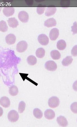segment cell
Masks as SVG:
<instances>
[{
    "mask_svg": "<svg viewBox=\"0 0 77 127\" xmlns=\"http://www.w3.org/2000/svg\"><path fill=\"white\" fill-rule=\"evenodd\" d=\"M8 118L11 122H16L19 119V115L17 112L15 110H11L8 113Z\"/></svg>",
    "mask_w": 77,
    "mask_h": 127,
    "instance_id": "cell-1",
    "label": "cell"
},
{
    "mask_svg": "<svg viewBox=\"0 0 77 127\" xmlns=\"http://www.w3.org/2000/svg\"><path fill=\"white\" fill-rule=\"evenodd\" d=\"M59 103V99L56 96L52 97L48 100V105L50 107L52 108H55L58 107Z\"/></svg>",
    "mask_w": 77,
    "mask_h": 127,
    "instance_id": "cell-2",
    "label": "cell"
},
{
    "mask_svg": "<svg viewBox=\"0 0 77 127\" xmlns=\"http://www.w3.org/2000/svg\"><path fill=\"white\" fill-rule=\"evenodd\" d=\"M27 48L28 44L26 42L22 41L18 43L16 46V50L18 52L22 53L25 51Z\"/></svg>",
    "mask_w": 77,
    "mask_h": 127,
    "instance_id": "cell-3",
    "label": "cell"
},
{
    "mask_svg": "<svg viewBox=\"0 0 77 127\" xmlns=\"http://www.w3.org/2000/svg\"><path fill=\"white\" fill-rule=\"evenodd\" d=\"M45 68L48 70L51 71H55L57 68V65L55 62L49 61L47 62L45 64Z\"/></svg>",
    "mask_w": 77,
    "mask_h": 127,
    "instance_id": "cell-4",
    "label": "cell"
},
{
    "mask_svg": "<svg viewBox=\"0 0 77 127\" xmlns=\"http://www.w3.org/2000/svg\"><path fill=\"white\" fill-rule=\"evenodd\" d=\"M18 18L21 22L26 23L29 20V16L28 13L26 11H21L19 13Z\"/></svg>",
    "mask_w": 77,
    "mask_h": 127,
    "instance_id": "cell-5",
    "label": "cell"
},
{
    "mask_svg": "<svg viewBox=\"0 0 77 127\" xmlns=\"http://www.w3.org/2000/svg\"><path fill=\"white\" fill-rule=\"evenodd\" d=\"M38 42L43 46H46L49 42V39L46 35L42 34L38 36Z\"/></svg>",
    "mask_w": 77,
    "mask_h": 127,
    "instance_id": "cell-6",
    "label": "cell"
},
{
    "mask_svg": "<svg viewBox=\"0 0 77 127\" xmlns=\"http://www.w3.org/2000/svg\"><path fill=\"white\" fill-rule=\"evenodd\" d=\"M59 35V30L57 28H53L50 32L49 34L50 39L52 41L56 40L58 37Z\"/></svg>",
    "mask_w": 77,
    "mask_h": 127,
    "instance_id": "cell-7",
    "label": "cell"
},
{
    "mask_svg": "<svg viewBox=\"0 0 77 127\" xmlns=\"http://www.w3.org/2000/svg\"><path fill=\"white\" fill-rule=\"evenodd\" d=\"M15 9L13 7H5L3 8V12L7 17L12 16L15 13Z\"/></svg>",
    "mask_w": 77,
    "mask_h": 127,
    "instance_id": "cell-8",
    "label": "cell"
},
{
    "mask_svg": "<svg viewBox=\"0 0 77 127\" xmlns=\"http://www.w3.org/2000/svg\"><path fill=\"white\" fill-rule=\"evenodd\" d=\"M6 42L7 44L11 45L14 44L16 41V37L15 35L10 34L7 35L5 37Z\"/></svg>",
    "mask_w": 77,
    "mask_h": 127,
    "instance_id": "cell-9",
    "label": "cell"
},
{
    "mask_svg": "<svg viewBox=\"0 0 77 127\" xmlns=\"http://www.w3.org/2000/svg\"><path fill=\"white\" fill-rule=\"evenodd\" d=\"M11 102L9 98L6 96H3L0 99V104L5 108H7L10 106Z\"/></svg>",
    "mask_w": 77,
    "mask_h": 127,
    "instance_id": "cell-10",
    "label": "cell"
},
{
    "mask_svg": "<svg viewBox=\"0 0 77 127\" xmlns=\"http://www.w3.org/2000/svg\"><path fill=\"white\" fill-rule=\"evenodd\" d=\"M57 122L58 125L61 127H66L68 125V122L66 119L62 116L58 117L57 118Z\"/></svg>",
    "mask_w": 77,
    "mask_h": 127,
    "instance_id": "cell-11",
    "label": "cell"
},
{
    "mask_svg": "<svg viewBox=\"0 0 77 127\" xmlns=\"http://www.w3.org/2000/svg\"><path fill=\"white\" fill-rule=\"evenodd\" d=\"M44 116L45 118L47 119L51 120L55 118V113L53 110L50 109H47L45 111Z\"/></svg>",
    "mask_w": 77,
    "mask_h": 127,
    "instance_id": "cell-12",
    "label": "cell"
},
{
    "mask_svg": "<svg viewBox=\"0 0 77 127\" xmlns=\"http://www.w3.org/2000/svg\"><path fill=\"white\" fill-rule=\"evenodd\" d=\"M7 21L9 26L13 28L17 27L19 25L18 21L15 18H9Z\"/></svg>",
    "mask_w": 77,
    "mask_h": 127,
    "instance_id": "cell-13",
    "label": "cell"
},
{
    "mask_svg": "<svg viewBox=\"0 0 77 127\" xmlns=\"http://www.w3.org/2000/svg\"><path fill=\"white\" fill-rule=\"evenodd\" d=\"M57 25L56 20L54 18H49L45 22L44 25L45 26L48 28L53 27L56 26Z\"/></svg>",
    "mask_w": 77,
    "mask_h": 127,
    "instance_id": "cell-14",
    "label": "cell"
},
{
    "mask_svg": "<svg viewBox=\"0 0 77 127\" xmlns=\"http://www.w3.org/2000/svg\"><path fill=\"white\" fill-rule=\"evenodd\" d=\"M73 61V59L71 56H68L63 60L62 64L63 66H68L71 64Z\"/></svg>",
    "mask_w": 77,
    "mask_h": 127,
    "instance_id": "cell-15",
    "label": "cell"
},
{
    "mask_svg": "<svg viewBox=\"0 0 77 127\" xmlns=\"http://www.w3.org/2000/svg\"><path fill=\"white\" fill-rule=\"evenodd\" d=\"M9 93L12 96H14L17 95L19 93L17 87L14 85L11 86L9 88Z\"/></svg>",
    "mask_w": 77,
    "mask_h": 127,
    "instance_id": "cell-16",
    "label": "cell"
},
{
    "mask_svg": "<svg viewBox=\"0 0 77 127\" xmlns=\"http://www.w3.org/2000/svg\"><path fill=\"white\" fill-rule=\"evenodd\" d=\"M66 43L63 40H60L58 41L57 43V47L58 49L60 51H62L64 50L66 48Z\"/></svg>",
    "mask_w": 77,
    "mask_h": 127,
    "instance_id": "cell-17",
    "label": "cell"
},
{
    "mask_svg": "<svg viewBox=\"0 0 77 127\" xmlns=\"http://www.w3.org/2000/svg\"><path fill=\"white\" fill-rule=\"evenodd\" d=\"M57 11V9L55 7H48L47 8L45 15L46 16H49L53 15Z\"/></svg>",
    "mask_w": 77,
    "mask_h": 127,
    "instance_id": "cell-18",
    "label": "cell"
},
{
    "mask_svg": "<svg viewBox=\"0 0 77 127\" xmlns=\"http://www.w3.org/2000/svg\"><path fill=\"white\" fill-rule=\"evenodd\" d=\"M51 56L53 59L58 60L61 58V55L57 50H54L51 52Z\"/></svg>",
    "mask_w": 77,
    "mask_h": 127,
    "instance_id": "cell-19",
    "label": "cell"
},
{
    "mask_svg": "<svg viewBox=\"0 0 77 127\" xmlns=\"http://www.w3.org/2000/svg\"><path fill=\"white\" fill-rule=\"evenodd\" d=\"M28 64L33 66L36 64L37 63V59L36 57L33 56H28L27 60Z\"/></svg>",
    "mask_w": 77,
    "mask_h": 127,
    "instance_id": "cell-20",
    "label": "cell"
},
{
    "mask_svg": "<svg viewBox=\"0 0 77 127\" xmlns=\"http://www.w3.org/2000/svg\"><path fill=\"white\" fill-rule=\"evenodd\" d=\"M33 113L35 117L38 119H40L42 117V112L38 108H35L33 110Z\"/></svg>",
    "mask_w": 77,
    "mask_h": 127,
    "instance_id": "cell-21",
    "label": "cell"
},
{
    "mask_svg": "<svg viewBox=\"0 0 77 127\" xmlns=\"http://www.w3.org/2000/svg\"><path fill=\"white\" fill-rule=\"evenodd\" d=\"M45 51L43 48H39L37 50L36 55L38 58H41L44 57L45 55Z\"/></svg>",
    "mask_w": 77,
    "mask_h": 127,
    "instance_id": "cell-22",
    "label": "cell"
},
{
    "mask_svg": "<svg viewBox=\"0 0 77 127\" xmlns=\"http://www.w3.org/2000/svg\"><path fill=\"white\" fill-rule=\"evenodd\" d=\"M8 27L5 21L2 20L0 21V31L2 32H6L7 31Z\"/></svg>",
    "mask_w": 77,
    "mask_h": 127,
    "instance_id": "cell-23",
    "label": "cell"
},
{
    "mask_svg": "<svg viewBox=\"0 0 77 127\" xmlns=\"http://www.w3.org/2000/svg\"><path fill=\"white\" fill-rule=\"evenodd\" d=\"M26 105L24 101H21L19 103L18 108V111L19 113H22L24 112L25 109Z\"/></svg>",
    "mask_w": 77,
    "mask_h": 127,
    "instance_id": "cell-24",
    "label": "cell"
},
{
    "mask_svg": "<svg viewBox=\"0 0 77 127\" xmlns=\"http://www.w3.org/2000/svg\"><path fill=\"white\" fill-rule=\"evenodd\" d=\"M71 2L69 1H60V4L63 7H67L70 6Z\"/></svg>",
    "mask_w": 77,
    "mask_h": 127,
    "instance_id": "cell-25",
    "label": "cell"
},
{
    "mask_svg": "<svg viewBox=\"0 0 77 127\" xmlns=\"http://www.w3.org/2000/svg\"><path fill=\"white\" fill-rule=\"evenodd\" d=\"M71 111L74 113H77V103L75 102L72 104L71 106Z\"/></svg>",
    "mask_w": 77,
    "mask_h": 127,
    "instance_id": "cell-26",
    "label": "cell"
},
{
    "mask_svg": "<svg viewBox=\"0 0 77 127\" xmlns=\"http://www.w3.org/2000/svg\"><path fill=\"white\" fill-rule=\"evenodd\" d=\"M45 8L44 7H38L37 8V11L38 14L40 15L43 14L44 12Z\"/></svg>",
    "mask_w": 77,
    "mask_h": 127,
    "instance_id": "cell-27",
    "label": "cell"
},
{
    "mask_svg": "<svg viewBox=\"0 0 77 127\" xmlns=\"http://www.w3.org/2000/svg\"><path fill=\"white\" fill-rule=\"evenodd\" d=\"M77 22H75L72 27V31L73 32V34H77Z\"/></svg>",
    "mask_w": 77,
    "mask_h": 127,
    "instance_id": "cell-28",
    "label": "cell"
},
{
    "mask_svg": "<svg viewBox=\"0 0 77 127\" xmlns=\"http://www.w3.org/2000/svg\"><path fill=\"white\" fill-rule=\"evenodd\" d=\"M71 54L73 56H77V46H75L73 48L71 51Z\"/></svg>",
    "mask_w": 77,
    "mask_h": 127,
    "instance_id": "cell-29",
    "label": "cell"
},
{
    "mask_svg": "<svg viewBox=\"0 0 77 127\" xmlns=\"http://www.w3.org/2000/svg\"><path fill=\"white\" fill-rule=\"evenodd\" d=\"M73 88L74 90L77 91V81L74 83Z\"/></svg>",
    "mask_w": 77,
    "mask_h": 127,
    "instance_id": "cell-30",
    "label": "cell"
},
{
    "mask_svg": "<svg viewBox=\"0 0 77 127\" xmlns=\"http://www.w3.org/2000/svg\"><path fill=\"white\" fill-rule=\"evenodd\" d=\"M27 4L28 5H32L33 4V1H25Z\"/></svg>",
    "mask_w": 77,
    "mask_h": 127,
    "instance_id": "cell-31",
    "label": "cell"
},
{
    "mask_svg": "<svg viewBox=\"0 0 77 127\" xmlns=\"http://www.w3.org/2000/svg\"><path fill=\"white\" fill-rule=\"evenodd\" d=\"M3 111L2 108L0 107V117L2 116L3 114Z\"/></svg>",
    "mask_w": 77,
    "mask_h": 127,
    "instance_id": "cell-32",
    "label": "cell"
},
{
    "mask_svg": "<svg viewBox=\"0 0 77 127\" xmlns=\"http://www.w3.org/2000/svg\"><path fill=\"white\" fill-rule=\"evenodd\" d=\"M1 9H2V8H1V7H0V12Z\"/></svg>",
    "mask_w": 77,
    "mask_h": 127,
    "instance_id": "cell-33",
    "label": "cell"
},
{
    "mask_svg": "<svg viewBox=\"0 0 77 127\" xmlns=\"http://www.w3.org/2000/svg\"><path fill=\"white\" fill-rule=\"evenodd\" d=\"M0 76H1V74H0Z\"/></svg>",
    "mask_w": 77,
    "mask_h": 127,
    "instance_id": "cell-34",
    "label": "cell"
}]
</instances>
